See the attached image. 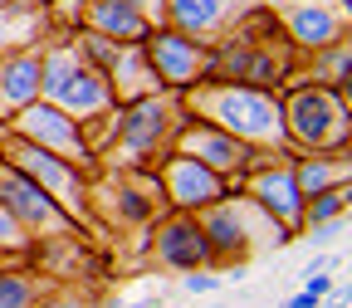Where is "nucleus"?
<instances>
[{"mask_svg": "<svg viewBox=\"0 0 352 308\" xmlns=\"http://www.w3.org/2000/svg\"><path fill=\"white\" fill-rule=\"evenodd\" d=\"M284 308H318V298H314V294H308V289H303V294H294V298H289Z\"/></svg>", "mask_w": 352, "mask_h": 308, "instance_id": "nucleus-25", "label": "nucleus"}, {"mask_svg": "<svg viewBox=\"0 0 352 308\" xmlns=\"http://www.w3.org/2000/svg\"><path fill=\"white\" fill-rule=\"evenodd\" d=\"M44 20H50V6H44V0H10V6H0V54L39 44Z\"/></svg>", "mask_w": 352, "mask_h": 308, "instance_id": "nucleus-18", "label": "nucleus"}, {"mask_svg": "<svg viewBox=\"0 0 352 308\" xmlns=\"http://www.w3.org/2000/svg\"><path fill=\"white\" fill-rule=\"evenodd\" d=\"M171 147L176 152H186V157H196V162H206L215 176H226L230 182V191L240 186L235 176H245L254 162H259V152L250 147V142H240V138H230V132H220L215 122H206V118H182V127H176V138H171Z\"/></svg>", "mask_w": 352, "mask_h": 308, "instance_id": "nucleus-9", "label": "nucleus"}, {"mask_svg": "<svg viewBox=\"0 0 352 308\" xmlns=\"http://www.w3.org/2000/svg\"><path fill=\"white\" fill-rule=\"evenodd\" d=\"M318 59H323V78H318V83H328V88H347V83H352V74H347V64H352L347 34H342V39H333L328 50H318Z\"/></svg>", "mask_w": 352, "mask_h": 308, "instance_id": "nucleus-22", "label": "nucleus"}, {"mask_svg": "<svg viewBox=\"0 0 352 308\" xmlns=\"http://www.w3.org/2000/svg\"><path fill=\"white\" fill-rule=\"evenodd\" d=\"M30 308H34V303H30Z\"/></svg>", "mask_w": 352, "mask_h": 308, "instance_id": "nucleus-30", "label": "nucleus"}, {"mask_svg": "<svg viewBox=\"0 0 352 308\" xmlns=\"http://www.w3.org/2000/svg\"><path fill=\"white\" fill-rule=\"evenodd\" d=\"M142 54L157 74V88L162 94H186L201 78H210V44L206 39H191V34H176L166 25H152L147 39H142Z\"/></svg>", "mask_w": 352, "mask_h": 308, "instance_id": "nucleus-5", "label": "nucleus"}, {"mask_svg": "<svg viewBox=\"0 0 352 308\" xmlns=\"http://www.w3.org/2000/svg\"><path fill=\"white\" fill-rule=\"evenodd\" d=\"M347 201H352V186L347 182H338V186H328L318 196H308L303 201V230L308 226H323V220H342L347 215Z\"/></svg>", "mask_w": 352, "mask_h": 308, "instance_id": "nucleus-20", "label": "nucleus"}, {"mask_svg": "<svg viewBox=\"0 0 352 308\" xmlns=\"http://www.w3.org/2000/svg\"><path fill=\"white\" fill-rule=\"evenodd\" d=\"M39 298V284L34 274L25 270H10V264H0V308H30Z\"/></svg>", "mask_w": 352, "mask_h": 308, "instance_id": "nucleus-21", "label": "nucleus"}, {"mask_svg": "<svg viewBox=\"0 0 352 308\" xmlns=\"http://www.w3.org/2000/svg\"><path fill=\"white\" fill-rule=\"evenodd\" d=\"M201 230H206V250H210V264L215 270H226V264H245L250 250H254V220H259V206L245 196H220L215 206L196 210Z\"/></svg>", "mask_w": 352, "mask_h": 308, "instance_id": "nucleus-8", "label": "nucleus"}, {"mask_svg": "<svg viewBox=\"0 0 352 308\" xmlns=\"http://www.w3.org/2000/svg\"><path fill=\"white\" fill-rule=\"evenodd\" d=\"M6 259H10V254H0V264H6Z\"/></svg>", "mask_w": 352, "mask_h": 308, "instance_id": "nucleus-27", "label": "nucleus"}, {"mask_svg": "<svg viewBox=\"0 0 352 308\" xmlns=\"http://www.w3.org/2000/svg\"><path fill=\"white\" fill-rule=\"evenodd\" d=\"M0 206H6L20 226L30 230V240L54 235V230H74V215L44 191L34 176H25L20 166H10L6 157H0Z\"/></svg>", "mask_w": 352, "mask_h": 308, "instance_id": "nucleus-10", "label": "nucleus"}, {"mask_svg": "<svg viewBox=\"0 0 352 308\" xmlns=\"http://www.w3.org/2000/svg\"><path fill=\"white\" fill-rule=\"evenodd\" d=\"M152 245H157V259L166 264V270H182L186 274V270H206V264H210L206 230H201L196 210H171L162 226H157Z\"/></svg>", "mask_w": 352, "mask_h": 308, "instance_id": "nucleus-13", "label": "nucleus"}, {"mask_svg": "<svg viewBox=\"0 0 352 308\" xmlns=\"http://www.w3.org/2000/svg\"><path fill=\"white\" fill-rule=\"evenodd\" d=\"M0 6H10V0H0Z\"/></svg>", "mask_w": 352, "mask_h": 308, "instance_id": "nucleus-28", "label": "nucleus"}, {"mask_svg": "<svg viewBox=\"0 0 352 308\" xmlns=\"http://www.w3.org/2000/svg\"><path fill=\"white\" fill-rule=\"evenodd\" d=\"M294 152H274L270 162H259L245 171V196L274 220L284 235H298L303 230V191L294 182Z\"/></svg>", "mask_w": 352, "mask_h": 308, "instance_id": "nucleus-7", "label": "nucleus"}, {"mask_svg": "<svg viewBox=\"0 0 352 308\" xmlns=\"http://www.w3.org/2000/svg\"><path fill=\"white\" fill-rule=\"evenodd\" d=\"M34 98H39V50L25 44V50L0 54V122L15 118Z\"/></svg>", "mask_w": 352, "mask_h": 308, "instance_id": "nucleus-16", "label": "nucleus"}, {"mask_svg": "<svg viewBox=\"0 0 352 308\" xmlns=\"http://www.w3.org/2000/svg\"><path fill=\"white\" fill-rule=\"evenodd\" d=\"M182 118H186L182 94H147V98L118 103V127H113V138H118L122 157L147 162L157 147H171Z\"/></svg>", "mask_w": 352, "mask_h": 308, "instance_id": "nucleus-4", "label": "nucleus"}, {"mask_svg": "<svg viewBox=\"0 0 352 308\" xmlns=\"http://www.w3.org/2000/svg\"><path fill=\"white\" fill-rule=\"evenodd\" d=\"M34 240H30V230L20 226V220L6 210V206H0V254H25Z\"/></svg>", "mask_w": 352, "mask_h": 308, "instance_id": "nucleus-23", "label": "nucleus"}, {"mask_svg": "<svg viewBox=\"0 0 352 308\" xmlns=\"http://www.w3.org/2000/svg\"><path fill=\"white\" fill-rule=\"evenodd\" d=\"M284 122V147L289 152H342L347 147V88L328 83H298L279 103Z\"/></svg>", "mask_w": 352, "mask_h": 308, "instance_id": "nucleus-3", "label": "nucleus"}, {"mask_svg": "<svg viewBox=\"0 0 352 308\" xmlns=\"http://www.w3.org/2000/svg\"><path fill=\"white\" fill-rule=\"evenodd\" d=\"M157 191H162V201L171 210H206L220 196H230V182H226V176H215L206 162H196V157L171 147L162 157V166H157Z\"/></svg>", "mask_w": 352, "mask_h": 308, "instance_id": "nucleus-12", "label": "nucleus"}, {"mask_svg": "<svg viewBox=\"0 0 352 308\" xmlns=\"http://www.w3.org/2000/svg\"><path fill=\"white\" fill-rule=\"evenodd\" d=\"M182 284H186V294H215V289H220V279H215L210 270H186Z\"/></svg>", "mask_w": 352, "mask_h": 308, "instance_id": "nucleus-24", "label": "nucleus"}, {"mask_svg": "<svg viewBox=\"0 0 352 308\" xmlns=\"http://www.w3.org/2000/svg\"><path fill=\"white\" fill-rule=\"evenodd\" d=\"M6 132H15V138H25V142H34V147H50V152H59V157H69V162H78V166H88V142H83V127H78V118H69L64 108H54V103H44V98H34V103H25L15 118H6Z\"/></svg>", "mask_w": 352, "mask_h": 308, "instance_id": "nucleus-11", "label": "nucleus"}, {"mask_svg": "<svg viewBox=\"0 0 352 308\" xmlns=\"http://www.w3.org/2000/svg\"><path fill=\"white\" fill-rule=\"evenodd\" d=\"M342 34H347V15L338 6H323V0H303V6H294L284 15V39L294 50H308V54L328 50V44L342 39Z\"/></svg>", "mask_w": 352, "mask_h": 308, "instance_id": "nucleus-15", "label": "nucleus"}, {"mask_svg": "<svg viewBox=\"0 0 352 308\" xmlns=\"http://www.w3.org/2000/svg\"><path fill=\"white\" fill-rule=\"evenodd\" d=\"M294 6H303V0H294Z\"/></svg>", "mask_w": 352, "mask_h": 308, "instance_id": "nucleus-29", "label": "nucleus"}, {"mask_svg": "<svg viewBox=\"0 0 352 308\" xmlns=\"http://www.w3.org/2000/svg\"><path fill=\"white\" fill-rule=\"evenodd\" d=\"M289 162H294V182H298L303 201L347 182V152H338V157L333 152H303V157H289Z\"/></svg>", "mask_w": 352, "mask_h": 308, "instance_id": "nucleus-19", "label": "nucleus"}, {"mask_svg": "<svg viewBox=\"0 0 352 308\" xmlns=\"http://www.w3.org/2000/svg\"><path fill=\"white\" fill-rule=\"evenodd\" d=\"M157 25L191 34V39H215L230 25V10H226V0H162Z\"/></svg>", "mask_w": 352, "mask_h": 308, "instance_id": "nucleus-17", "label": "nucleus"}, {"mask_svg": "<svg viewBox=\"0 0 352 308\" xmlns=\"http://www.w3.org/2000/svg\"><path fill=\"white\" fill-rule=\"evenodd\" d=\"M182 108L191 118L215 122L220 132L250 142L254 152H289L284 147V122H279V94L254 83H226V78H201L182 94Z\"/></svg>", "mask_w": 352, "mask_h": 308, "instance_id": "nucleus-1", "label": "nucleus"}, {"mask_svg": "<svg viewBox=\"0 0 352 308\" xmlns=\"http://www.w3.org/2000/svg\"><path fill=\"white\" fill-rule=\"evenodd\" d=\"M0 157H6L10 166H20L25 176H34V182L50 191L64 210H78V206L88 201V171H83L78 162H69V157H59V152H50V147H34V142L15 138V132L0 138Z\"/></svg>", "mask_w": 352, "mask_h": 308, "instance_id": "nucleus-6", "label": "nucleus"}, {"mask_svg": "<svg viewBox=\"0 0 352 308\" xmlns=\"http://www.w3.org/2000/svg\"><path fill=\"white\" fill-rule=\"evenodd\" d=\"M78 30L108 34L118 44H142L152 20L138 0H78Z\"/></svg>", "mask_w": 352, "mask_h": 308, "instance_id": "nucleus-14", "label": "nucleus"}, {"mask_svg": "<svg viewBox=\"0 0 352 308\" xmlns=\"http://www.w3.org/2000/svg\"><path fill=\"white\" fill-rule=\"evenodd\" d=\"M39 98L64 108L69 118H98L118 103L108 74L88 64L74 39H54V50H39Z\"/></svg>", "mask_w": 352, "mask_h": 308, "instance_id": "nucleus-2", "label": "nucleus"}, {"mask_svg": "<svg viewBox=\"0 0 352 308\" xmlns=\"http://www.w3.org/2000/svg\"><path fill=\"white\" fill-rule=\"evenodd\" d=\"M0 138H6V122H0Z\"/></svg>", "mask_w": 352, "mask_h": 308, "instance_id": "nucleus-26", "label": "nucleus"}]
</instances>
